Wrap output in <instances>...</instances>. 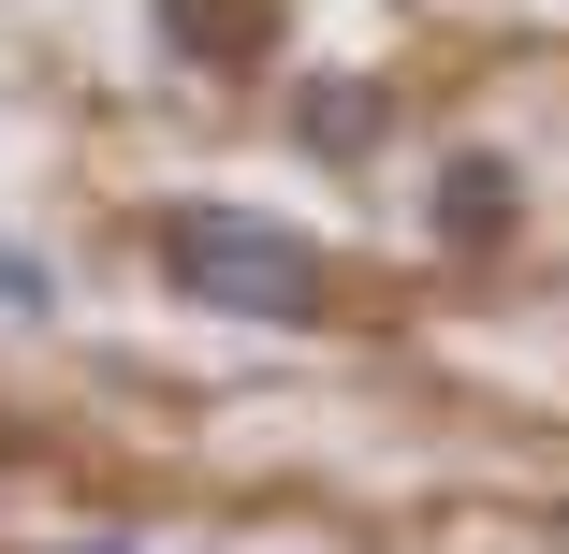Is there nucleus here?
I'll list each match as a JSON object with an SVG mask.
<instances>
[{
    "label": "nucleus",
    "instance_id": "1",
    "mask_svg": "<svg viewBox=\"0 0 569 554\" xmlns=\"http://www.w3.org/2000/svg\"><path fill=\"white\" fill-rule=\"evenodd\" d=\"M161 278L204 306V321H263V336H307L336 306V263L263 204H176L161 219Z\"/></svg>",
    "mask_w": 569,
    "mask_h": 554
},
{
    "label": "nucleus",
    "instance_id": "2",
    "mask_svg": "<svg viewBox=\"0 0 569 554\" xmlns=\"http://www.w3.org/2000/svg\"><path fill=\"white\" fill-rule=\"evenodd\" d=\"M511 219H526V175H511L497 147H452V161H438V190H423V234H438V249L482 263V249H511Z\"/></svg>",
    "mask_w": 569,
    "mask_h": 554
},
{
    "label": "nucleus",
    "instance_id": "3",
    "mask_svg": "<svg viewBox=\"0 0 569 554\" xmlns=\"http://www.w3.org/2000/svg\"><path fill=\"white\" fill-rule=\"evenodd\" d=\"M380 132H395V102H380L366 73H321V88L292 102V147H307V161H366Z\"/></svg>",
    "mask_w": 569,
    "mask_h": 554
},
{
    "label": "nucleus",
    "instance_id": "4",
    "mask_svg": "<svg viewBox=\"0 0 569 554\" xmlns=\"http://www.w3.org/2000/svg\"><path fill=\"white\" fill-rule=\"evenodd\" d=\"M0 321H59V263L0 234Z\"/></svg>",
    "mask_w": 569,
    "mask_h": 554
},
{
    "label": "nucleus",
    "instance_id": "5",
    "mask_svg": "<svg viewBox=\"0 0 569 554\" xmlns=\"http://www.w3.org/2000/svg\"><path fill=\"white\" fill-rule=\"evenodd\" d=\"M161 30L204 59V44H263V16H219V0H161Z\"/></svg>",
    "mask_w": 569,
    "mask_h": 554
},
{
    "label": "nucleus",
    "instance_id": "6",
    "mask_svg": "<svg viewBox=\"0 0 569 554\" xmlns=\"http://www.w3.org/2000/svg\"><path fill=\"white\" fill-rule=\"evenodd\" d=\"M59 554H147V540H59Z\"/></svg>",
    "mask_w": 569,
    "mask_h": 554
}]
</instances>
